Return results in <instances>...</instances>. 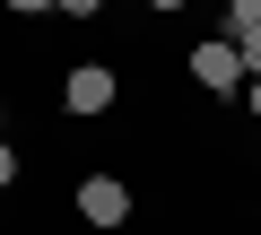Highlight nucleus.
Segmentation results:
<instances>
[{"instance_id": "nucleus-1", "label": "nucleus", "mask_w": 261, "mask_h": 235, "mask_svg": "<svg viewBox=\"0 0 261 235\" xmlns=\"http://www.w3.org/2000/svg\"><path fill=\"white\" fill-rule=\"evenodd\" d=\"M113 105H122V70L113 61H70V79H61V113L70 122H96Z\"/></svg>"}, {"instance_id": "nucleus-2", "label": "nucleus", "mask_w": 261, "mask_h": 235, "mask_svg": "<svg viewBox=\"0 0 261 235\" xmlns=\"http://www.w3.org/2000/svg\"><path fill=\"white\" fill-rule=\"evenodd\" d=\"M130 209H140V200H130V183H122V174H87V183H79V218H87L96 235L130 226Z\"/></svg>"}, {"instance_id": "nucleus-3", "label": "nucleus", "mask_w": 261, "mask_h": 235, "mask_svg": "<svg viewBox=\"0 0 261 235\" xmlns=\"http://www.w3.org/2000/svg\"><path fill=\"white\" fill-rule=\"evenodd\" d=\"M192 87H209V96H244V53L226 44V35H209V44H192Z\"/></svg>"}, {"instance_id": "nucleus-4", "label": "nucleus", "mask_w": 261, "mask_h": 235, "mask_svg": "<svg viewBox=\"0 0 261 235\" xmlns=\"http://www.w3.org/2000/svg\"><path fill=\"white\" fill-rule=\"evenodd\" d=\"M252 27H261V0H226V44L252 35Z\"/></svg>"}, {"instance_id": "nucleus-5", "label": "nucleus", "mask_w": 261, "mask_h": 235, "mask_svg": "<svg viewBox=\"0 0 261 235\" xmlns=\"http://www.w3.org/2000/svg\"><path fill=\"white\" fill-rule=\"evenodd\" d=\"M235 53H244V79H261V27H252V35H235Z\"/></svg>"}, {"instance_id": "nucleus-6", "label": "nucleus", "mask_w": 261, "mask_h": 235, "mask_svg": "<svg viewBox=\"0 0 261 235\" xmlns=\"http://www.w3.org/2000/svg\"><path fill=\"white\" fill-rule=\"evenodd\" d=\"M96 9H105V0H61V9H53V18H79V27H87Z\"/></svg>"}, {"instance_id": "nucleus-7", "label": "nucleus", "mask_w": 261, "mask_h": 235, "mask_svg": "<svg viewBox=\"0 0 261 235\" xmlns=\"http://www.w3.org/2000/svg\"><path fill=\"white\" fill-rule=\"evenodd\" d=\"M0 9H18V18H44V9H61V0H0Z\"/></svg>"}, {"instance_id": "nucleus-8", "label": "nucleus", "mask_w": 261, "mask_h": 235, "mask_svg": "<svg viewBox=\"0 0 261 235\" xmlns=\"http://www.w3.org/2000/svg\"><path fill=\"white\" fill-rule=\"evenodd\" d=\"M9 183H18V148L0 140V192H9Z\"/></svg>"}, {"instance_id": "nucleus-9", "label": "nucleus", "mask_w": 261, "mask_h": 235, "mask_svg": "<svg viewBox=\"0 0 261 235\" xmlns=\"http://www.w3.org/2000/svg\"><path fill=\"white\" fill-rule=\"evenodd\" d=\"M244 105H252V122H261V79H244Z\"/></svg>"}, {"instance_id": "nucleus-10", "label": "nucleus", "mask_w": 261, "mask_h": 235, "mask_svg": "<svg viewBox=\"0 0 261 235\" xmlns=\"http://www.w3.org/2000/svg\"><path fill=\"white\" fill-rule=\"evenodd\" d=\"M148 9H157V18H174V9H183V0H148Z\"/></svg>"}, {"instance_id": "nucleus-11", "label": "nucleus", "mask_w": 261, "mask_h": 235, "mask_svg": "<svg viewBox=\"0 0 261 235\" xmlns=\"http://www.w3.org/2000/svg\"><path fill=\"white\" fill-rule=\"evenodd\" d=\"M0 131H9V105H0Z\"/></svg>"}]
</instances>
